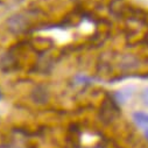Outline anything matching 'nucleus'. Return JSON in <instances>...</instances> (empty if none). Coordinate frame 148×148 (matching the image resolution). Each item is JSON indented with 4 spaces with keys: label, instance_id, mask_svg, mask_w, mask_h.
Masks as SVG:
<instances>
[{
    "label": "nucleus",
    "instance_id": "1",
    "mask_svg": "<svg viewBox=\"0 0 148 148\" xmlns=\"http://www.w3.org/2000/svg\"><path fill=\"white\" fill-rule=\"evenodd\" d=\"M133 86H126V88H123L120 89L119 91L116 92L114 97H116V100L119 103V104H125L128 99H131V97L133 96Z\"/></svg>",
    "mask_w": 148,
    "mask_h": 148
},
{
    "label": "nucleus",
    "instance_id": "2",
    "mask_svg": "<svg viewBox=\"0 0 148 148\" xmlns=\"http://www.w3.org/2000/svg\"><path fill=\"white\" fill-rule=\"evenodd\" d=\"M120 66L125 70H132L139 66V60L133 55H126L120 62Z\"/></svg>",
    "mask_w": 148,
    "mask_h": 148
},
{
    "label": "nucleus",
    "instance_id": "3",
    "mask_svg": "<svg viewBox=\"0 0 148 148\" xmlns=\"http://www.w3.org/2000/svg\"><path fill=\"white\" fill-rule=\"evenodd\" d=\"M132 116H133V120L139 126H141L143 128L148 127V113L142 112V111H135Z\"/></svg>",
    "mask_w": 148,
    "mask_h": 148
},
{
    "label": "nucleus",
    "instance_id": "4",
    "mask_svg": "<svg viewBox=\"0 0 148 148\" xmlns=\"http://www.w3.org/2000/svg\"><path fill=\"white\" fill-rule=\"evenodd\" d=\"M75 79H76V82L78 84H88V83L91 82V78L88 77V76H85V75H77L75 77Z\"/></svg>",
    "mask_w": 148,
    "mask_h": 148
},
{
    "label": "nucleus",
    "instance_id": "5",
    "mask_svg": "<svg viewBox=\"0 0 148 148\" xmlns=\"http://www.w3.org/2000/svg\"><path fill=\"white\" fill-rule=\"evenodd\" d=\"M140 97H141V101H142V104H143L145 106L148 107V86H146V88L141 91Z\"/></svg>",
    "mask_w": 148,
    "mask_h": 148
},
{
    "label": "nucleus",
    "instance_id": "6",
    "mask_svg": "<svg viewBox=\"0 0 148 148\" xmlns=\"http://www.w3.org/2000/svg\"><path fill=\"white\" fill-rule=\"evenodd\" d=\"M145 130V136L147 138V140H148V127H146V128H143Z\"/></svg>",
    "mask_w": 148,
    "mask_h": 148
}]
</instances>
